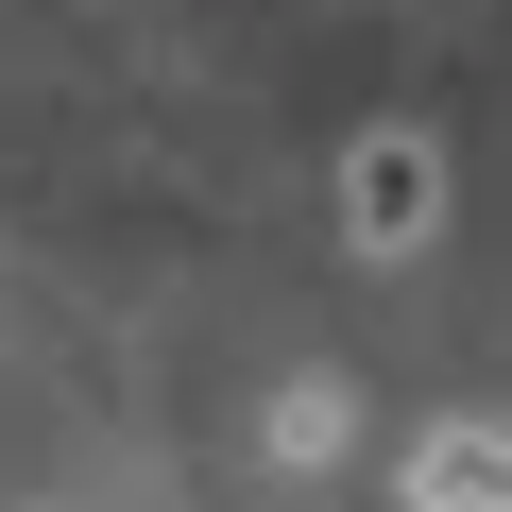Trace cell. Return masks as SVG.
Returning <instances> with one entry per match:
<instances>
[{"label": "cell", "instance_id": "1", "mask_svg": "<svg viewBox=\"0 0 512 512\" xmlns=\"http://www.w3.org/2000/svg\"><path fill=\"white\" fill-rule=\"evenodd\" d=\"M444 222V154H427V120H376L359 154H342V239L359 256H410Z\"/></svg>", "mask_w": 512, "mask_h": 512}, {"label": "cell", "instance_id": "2", "mask_svg": "<svg viewBox=\"0 0 512 512\" xmlns=\"http://www.w3.org/2000/svg\"><path fill=\"white\" fill-rule=\"evenodd\" d=\"M393 495L410 512H512V427H427L393 461Z\"/></svg>", "mask_w": 512, "mask_h": 512}]
</instances>
